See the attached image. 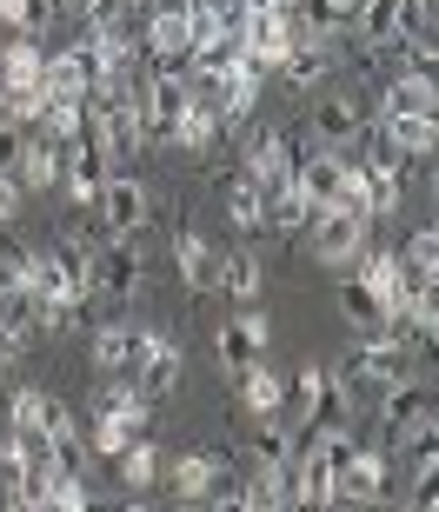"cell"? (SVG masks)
<instances>
[{
  "label": "cell",
  "instance_id": "obj_1",
  "mask_svg": "<svg viewBox=\"0 0 439 512\" xmlns=\"http://www.w3.org/2000/svg\"><path fill=\"white\" fill-rule=\"evenodd\" d=\"M406 373H420V366H413V346H406L400 333H366V346L340 366L346 386H373V393L393 386V380H406Z\"/></svg>",
  "mask_w": 439,
  "mask_h": 512
},
{
  "label": "cell",
  "instance_id": "obj_2",
  "mask_svg": "<svg viewBox=\"0 0 439 512\" xmlns=\"http://www.w3.org/2000/svg\"><path fill=\"white\" fill-rule=\"evenodd\" d=\"M80 280H87V293H94V300H134V286H140V253L127 247V240H114V233H107V247L87 253Z\"/></svg>",
  "mask_w": 439,
  "mask_h": 512
},
{
  "label": "cell",
  "instance_id": "obj_3",
  "mask_svg": "<svg viewBox=\"0 0 439 512\" xmlns=\"http://www.w3.org/2000/svg\"><path fill=\"white\" fill-rule=\"evenodd\" d=\"M94 207H100V227L114 233V240H134V233L147 227L153 200H147V187H140L134 173H107L100 193H94Z\"/></svg>",
  "mask_w": 439,
  "mask_h": 512
},
{
  "label": "cell",
  "instance_id": "obj_4",
  "mask_svg": "<svg viewBox=\"0 0 439 512\" xmlns=\"http://www.w3.org/2000/svg\"><path fill=\"white\" fill-rule=\"evenodd\" d=\"M346 173H353V160H346L340 147H306L300 160H293V187L313 200V213L320 207H340L346 200Z\"/></svg>",
  "mask_w": 439,
  "mask_h": 512
},
{
  "label": "cell",
  "instance_id": "obj_5",
  "mask_svg": "<svg viewBox=\"0 0 439 512\" xmlns=\"http://www.w3.org/2000/svg\"><path fill=\"white\" fill-rule=\"evenodd\" d=\"M300 153H306V140H293V133H273V127L247 133V180L260 193H280L293 180V160Z\"/></svg>",
  "mask_w": 439,
  "mask_h": 512
},
{
  "label": "cell",
  "instance_id": "obj_6",
  "mask_svg": "<svg viewBox=\"0 0 439 512\" xmlns=\"http://www.w3.org/2000/svg\"><path fill=\"white\" fill-rule=\"evenodd\" d=\"M140 54L153 60V67H187L193 54V20H187V0H153V20H147V34H140Z\"/></svg>",
  "mask_w": 439,
  "mask_h": 512
},
{
  "label": "cell",
  "instance_id": "obj_7",
  "mask_svg": "<svg viewBox=\"0 0 439 512\" xmlns=\"http://www.w3.org/2000/svg\"><path fill=\"white\" fill-rule=\"evenodd\" d=\"M366 253V213L353 207H320L313 213V260L320 266H346Z\"/></svg>",
  "mask_w": 439,
  "mask_h": 512
},
{
  "label": "cell",
  "instance_id": "obj_8",
  "mask_svg": "<svg viewBox=\"0 0 439 512\" xmlns=\"http://www.w3.org/2000/svg\"><path fill=\"white\" fill-rule=\"evenodd\" d=\"M193 107L187 67H153L147 87H140V114H147V140H167V127Z\"/></svg>",
  "mask_w": 439,
  "mask_h": 512
},
{
  "label": "cell",
  "instance_id": "obj_9",
  "mask_svg": "<svg viewBox=\"0 0 439 512\" xmlns=\"http://www.w3.org/2000/svg\"><path fill=\"white\" fill-rule=\"evenodd\" d=\"M7 426H14V433H34V439H67V433H80L74 413H67L47 386H20V393L7 399Z\"/></svg>",
  "mask_w": 439,
  "mask_h": 512
},
{
  "label": "cell",
  "instance_id": "obj_10",
  "mask_svg": "<svg viewBox=\"0 0 439 512\" xmlns=\"http://www.w3.org/2000/svg\"><path fill=\"white\" fill-rule=\"evenodd\" d=\"M60 173H67V140H54V133H27V140H20V160H14L20 193L60 187Z\"/></svg>",
  "mask_w": 439,
  "mask_h": 512
},
{
  "label": "cell",
  "instance_id": "obj_11",
  "mask_svg": "<svg viewBox=\"0 0 439 512\" xmlns=\"http://www.w3.org/2000/svg\"><path fill=\"white\" fill-rule=\"evenodd\" d=\"M94 87H100V67H94V47L87 40L47 54V67H40V94H94Z\"/></svg>",
  "mask_w": 439,
  "mask_h": 512
},
{
  "label": "cell",
  "instance_id": "obj_12",
  "mask_svg": "<svg viewBox=\"0 0 439 512\" xmlns=\"http://www.w3.org/2000/svg\"><path fill=\"white\" fill-rule=\"evenodd\" d=\"M134 386H140L147 399H160V393H173V386H180V346H173L167 333H140Z\"/></svg>",
  "mask_w": 439,
  "mask_h": 512
},
{
  "label": "cell",
  "instance_id": "obj_13",
  "mask_svg": "<svg viewBox=\"0 0 439 512\" xmlns=\"http://www.w3.org/2000/svg\"><path fill=\"white\" fill-rule=\"evenodd\" d=\"M107 173H114V153L87 133V140H74V147H67V173H60V187L94 207V193H100V180H107Z\"/></svg>",
  "mask_w": 439,
  "mask_h": 512
},
{
  "label": "cell",
  "instance_id": "obj_14",
  "mask_svg": "<svg viewBox=\"0 0 439 512\" xmlns=\"http://www.w3.org/2000/svg\"><path fill=\"white\" fill-rule=\"evenodd\" d=\"M267 340H273V326H267V313H240L233 326H220V360L240 373V366H253V360H267Z\"/></svg>",
  "mask_w": 439,
  "mask_h": 512
},
{
  "label": "cell",
  "instance_id": "obj_15",
  "mask_svg": "<svg viewBox=\"0 0 439 512\" xmlns=\"http://www.w3.org/2000/svg\"><path fill=\"white\" fill-rule=\"evenodd\" d=\"M94 419H114V426H127V433H147L153 426V399L140 393L134 380H107L94 399Z\"/></svg>",
  "mask_w": 439,
  "mask_h": 512
},
{
  "label": "cell",
  "instance_id": "obj_16",
  "mask_svg": "<svg viewBox=\"0 0 439 512\" xmlns=\"http://www.w3.org/2000/svg\"><path fill=\"white\" fill-rule=\"evenodd\" d=\"M360 127H366V114H360V100H346V94L313 107V147H353Z\"/></svg>",
  "mask_w": 439,
  "mask_h": 512
},
{
  "label": "cell",
  "instance_id": "obj_17",
  "mask_svg": "<svg viewBox=\"0 0 439 512\" xmlns=\"http://www.w3.org/2000/svg\"><path fill=\"white\" fill-rule=\"evenodd\" d=\"M134 360H140L134 326H100L94 333V373L100 380H134Z\"/></svg>",
  "mask_w": 439,
  "mask_h": 512
},
{
  "label": "cell",
  "instance_id": "obj_18",
  "mask_svg": "<svg viewBox=\"0 0 439 512\" xmlns=\"http://www.w3.org/2000/svg\"><path fill=\"white\" fill-rule=\"evenodd\" d=\"M426 406H433V399H426V386L413 380V373H406V380H393V386H380V426L393 439H406V426H413Z\"/></svg>",
  "mask_w": 439,
  "mask_h": 512
},
{
  "label": "cell",
  "instance_id": "obj_19",
  "mask_svg": "<svg viewBox=\"0 0 439 512\" xmlns=\"http://www.w3.org/2000/svg\"><path fill=\"white\" fill-rule=\"evenodd\" d=\"M233 380H240V406H247V413H260V419L280 413V399H287V380H280V373H267V360L240 366Z\"/></svg>",
  "mask_w": 439,
  "mask_h": 512
},
{
  "label": "cell",
  "instance_id": "obj_20",
  "mask_svg": "<svg viewBox=\"0 0 439 512\" xmlns=\"http://www.w3.org/2000/svg\"><path fill=\"white\" fill-rule=\"evenodd\" d=\"M173 266H180V280H187L193 293H213V266H220V253H213L200 233H173Z\"/></svg>",
  "mask_w": 439,
  "mask_h": 512
},
{
  "label": "cell",
  "instance_id": "obj_21",
  "mask_svg": "<svg viewBox=\"0 0 439 512\" xmlns=\"http://www.w3.org/2000/svg\"><path fill=\"white\" fill-rule=\"evenodd\" d=\"M380 120H386V133H393V147L406 160H433V140H439L433 114H380Z\"/></svg>",
  "mask_w": 439,
  "mask_h": 512
},
{
  "label": "cell",
  "instance_id": "obj_22",
  "mask_svg": "<svg viewBox=\"0 0 439 512\" xmlns=\"http://www.w3.org/2000/svg\"><path fill=\"white\" fill-rule=\"evenodd\" d=\"M213 479H220V466H213L207 453H187V459H173L167 486H173V499H187V506H200V499L213 493Z\"/></svg>",
  "mask_w": 439,
  "mask_h": 512
},
{
  "label": "cell",
  "instance_id": "obj_23",
  "mask_svg": "<svg viewBox=\"0 0 439 512\" xmlns=\"http://www.w3.org/2000/svg\"><path fill=\"white\" fill-rule=\"evenodd\" d=\"M326 67H333L326 40H300V47H287V54H280V74H287V87H320Z\"/></svg>",
  "mask_w": 439,
  "mask_h": 512
},
{
  "label": "cell",
  "instance_id": "obj_24",
  "mask_svg": "<svg viewBox=\"0 0 439 512\" xmlns=\"http://www.w3.org/2000/svg\"><path fill=\"white\" fill-rule=\"evenodd\" d=\"M40 120H47V133L54 140H87V94H47V107H40Z\"/></svg>",
  "mask_w": 439,
  "mask_h": 512
},
{
  "label": "cell",
  "instance_id": "obj_25",
  "mask_svg": "<svg viewBox=\"0 0 439 512\" xmlns=\"http://www.w3.org/2000/svg\"><path fill=\"white\" fill-rule=\"evenodd\" d=\"M0 333H40V293H27L20 280H7L0 286Z\"/></svg>",
  "mask_w": 439,
  "mask_h": 512
},
{
  "label": "cell",
  "instance_id": "obj_26",
  "mask_svg": "<svg viewBox=\"0 0 439 512\" xmlns=\"http://www.w3.org/2000/svg\"><path fill=\"white\" fill-rule=\"evenodd\" d=\"M213 286H220V293H233L240 306H260V260H253V253L220 260V266H213Z\"/></svg>",
  "mask_w": 439,
  "mask_h": 512
},
{
  "label": "cell",
  "instance_id": "obj_27",
  "mask_svg": "<svg viewBox=\"0 0 439 512\" xmlns=\"http://www.w3.org/2000/svg\"><path fill=\"white\" fill-rule=\"evenodd\" d=\"M340 313L353 333H386V306L366 293V280H340Z\"/></svg>",
  "mask_w": 439,
  "mask_h": 512
},
{
  "label": "cell",
  "instance_id": "obj_28",
  "mask_svg": "<svg viewBox=\"0 0 439 512\" xmlns=\"http://www.w3.org/2000/svg\"><path fill=\"white\" fill-rule=\"evenodd\" d=\"M380 114H433V74H413V67H406V74L386 87Z\"/></svg>",
  "mask_w": 439,
  "mask_h": 512
},
{
  "label": "cell",
  "instance_id": "obj_29",
  "mask_svg": "<svg viewBox=\"0 0 439 512\" xmlns=\"http://www.w3.org/2000/svg\"><path fill=\"white\" fill-rule=\"evenodd\" d=\"M366 47H393L400 40V0H360V14H353Z\"/></svg>",
  "mask_w": 439,
  "mask_h": 512
},
{
  "label": "cell",
  "instance_id": "obj_30",
  "mask_svg": "<svg viewBox=\"0 0 439 512\" xmlns=\"http://www.w3.org/2000/svg\"><path fill=\"white\" fill-rule=\"evenodd\" d=\"M40 67H47V54L34 47V34H20L7 54H0V87H40Z\"/></svg>",
  "mask_w": 439,
  "mask_h": 512
},
{
  "label": "cell",
  "instance_id": "obj_31",
  "mask_svg": "<svg viewBox=\"0 0 439 512\" xmlns=\"http://www.w3.org/2000/svg\"><path fill=\"white\" fill-rule=\"evenodd\" d=\"M227 213H233V227H240V233H260V227H267V193L240 173V180L227 187Z\"/></svg>",
  "mask_w": 439,
  "mask_h": 512
},
{
  "label": "cell",
  "instance_id": "obj_32",
  "mask_svg": "<svg viewBox=\"0 0 439 512\" xmlns=\"http://www.w3.org/2000/svg\"><path fill=\"white\" fill-rule=\"evenodd\" d=\"M220 127H227V120L213 114V107H200V100H193L187 114L167 127V140H180V147H213V140H220Z\"/></svg>",
  "mask_w": 439,
  "mask_h": 512
},
{
  "label": "cell",
  "instance_id": "obj_33",
  "mask_svg": "<svg viewBox=\"0 0 439 512\" xmlns=\"http://www.w3.org/2000/svg\"><path fill=\"white\" fill-rule=\"evenodd\" d=\"M40 506L80 512V506H87V479H80V473H67V466H47V479H40Z\"/></svg>",
  "mask_w": 439,
  "mask_h": 512
},
{
  "label": "cell",
  "instance_id": "obj_34",
  "mask_svg": "<svg viewBox=\"0 0 439 512\" xmlns=\"http://www.w3.org/2000/svg\"><path fill=\"white\" fill-rule=\"evenodd\" d=\"M326 380H333V373H326V366H313V360H306L300 373H293V380H287V399H280V406H293V413H300V419H313V406H320Z\"/></svg>",
  "mask_w": 439,
  "mask_h": 512
},
{
  "label": "cell",
  "instance_id": "obj_35",
  "mask_svg": "<svg viewBox=\"0 0 439 512\" xmlns=\"http://www.w3.org/2000/svg\"><path fill=\"white\" fill-rule=\"evenodd\" d=\"M400 260H406V273H413L420 286H433V280H439V233H433V227H420L413 240H406Z\"/></svg>",
  "mask_w": 439,
  "mask_h": 512
},
{
  "label": "cell",
  "instance_id": "obj_36",
  "mask_svg": "<svg viewBox=\"0 0 439 512\" xmlns=\"http://www.w3.org/2000/svg\"><path fill=\"white\" fill-rule=\"evenodd\" d=\"M306 220H313V200H306L293 180L280 193H267V227H306Z\"/></svg>",
  "mask_w": 439,
  "mask_h": 512
},
{
  "label": "cell",
  "instance_id": "obj_37",
  "mask_svg": "<svg viewBox=\"0 0 439 512\" xmlns=\"http://www.w3.org/2000/svg\"><path fill=\"white\" fill-rule=\"evenodd\" d=\"M120 479H127V486H153V479H160V453H153V439H127V453H120Z\"/></svg>",
  "mask_w": 439,
  "mask_h": 512
},
{
  "label": "cell",
  "instance_id": "obj_38",
  "mask_svg": "<svg viewBox=\"0 0 439 512\" xmlns=\"http://www.w3.org/2000/svg\"><path fill=\"white\" fill-rule=\"evenodd\" d=\"M40 107H47V94H40V87H0V114L20 120V127H27V120H40Z\"/></svg>",
  "mask_w": 439,
  "mask_h": 512
},
{
  "label": "cell",
  "instance_id": "obj_39",
  "mask_svg": "<svg viewBox=\"0 0 439 512\" xmlns=\"http://www.w3.org/2000/svg\"><path fill=\"white\" fill-rule=\"evenodd\" d=\"M127 439H140V433H127V426H114V419H94V433H87V453L120 459V453H127Z\"/></svg>",
  "mask_w": 439,
  "mask_h": 512
},
{
  "label": "cell",
  "instance_id": "obj_40",
  "mask_svg": "<svg viewBox=\"0 0 439 512\" xmlns=\"http://www.w3.org/2000/svg\"><path fill=\"white\" fill-rule=\"evenodd\" d=\"M253 453H260V466H280V459L293 453V446H287V426H267V433L253 439Z\"/></svg>",
  "mask_w": 439,
  "mask_h": 512
},
{
  "label": "cell",
  "instance_id": "obj_41",
  "mask_svg": "<svg viewBox=\"0 0 439 512\" xmlns=\"http://www.w3.org/2000/svg\"><path fill=\"white\" fill-rule=\"evenodd\" d=\"M20 140H27V127L0 114V167H7V173H14V160H20Z\"/></svg>",
  "mask_w": 439,
  "mask_h": 512
},
{
  "label": "cell",
  "instance_id": "obj_42",
  "mask_svg": "<svg viewBox=\"0 0 439 512\" xmlns=\"http://www.w3.org/2000/svg\"><path fill=\"white\" fill-rule=\"evenodd\" d=\"M14 213H20V180H14L7 167H0V227H7Z\"/></svg>",
  "mask_w": 439,
  "mask_h": 512
},
{
  "label": "cell",
  "instance_id": "obj_43",
  "mask_svg": "<svg viewBox=\"0 0 439 512\" xmlns=\"http://www.w3.org/2000/svg\"><path fill=\"white\" fill-rule=\"evenodd\" d=\"M240 7H247V14H293L300 0H240Z\"/></svg>",
  "mask_w": 439,
  "mask_h": 512
},
{
  "label": "cell",
  "instance_id": "obj_44",
  "mask_svg": "<svg viewBox=\"0 0 439 512\" xmlns=\"http://www.w3.org/2000/svg\"><path fill=\"white\" fill-rule=\"evenodd\" d=\"M20 346H27L20 333H0V366H14V360H20Z\"/></svg>",
  "mask_w": 439,
  "mask_h": 512
},
{
  "label": "cell",
  "instance_id": "obj_45",
  "mask_svg": "<svg viewBox=\"0 0 439 512\" xmlns=\"http://www.w3.org/2000/svg\"><path fill=\"white\" fill-rule=\"evenodd\" d=\"M120 7H153V0H120Z\"/></svg>",
  "mask_w": 439,
  "mask_h": 512
},
{
  "label": "cell",
  "instance_id": "obj_46",
  "mask_svg": "<svg viewBox=\"0 0 439 512\" xmlns=\"http://www.w3.org/2000/svg\"><path fill=\"white\" fill-rule=\"evenodd\" d=\"M0 286H7V266H0Z\"/></svg>",
  "mask_w": 439,
  "mask_h": 512
}]
</instances>
